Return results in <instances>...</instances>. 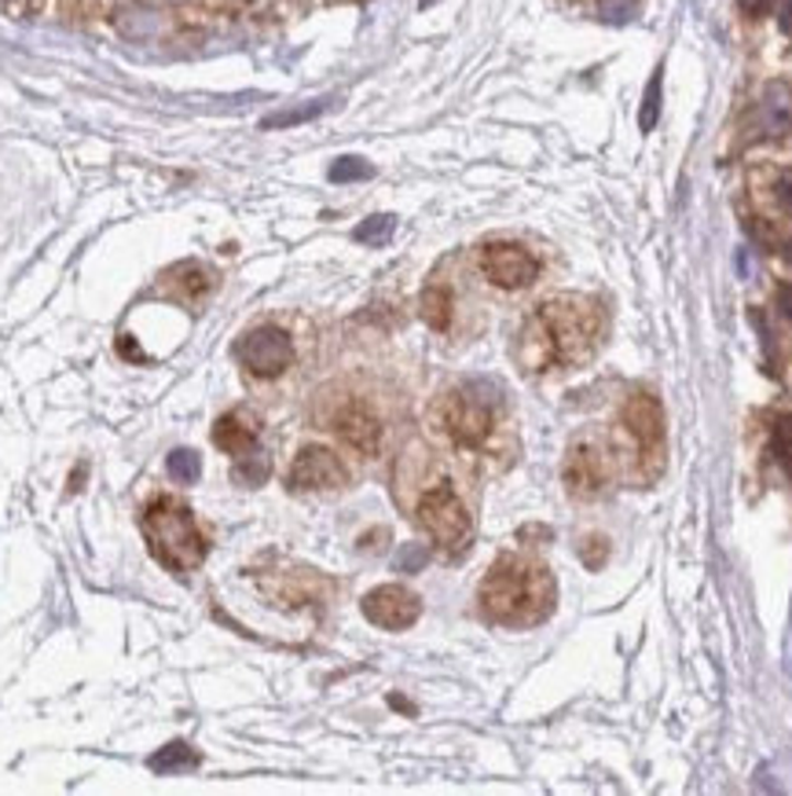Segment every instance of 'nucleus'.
<instances>
[{
	"instance_id": "obj_1",
	"label": "nucleus",
	"mask_w": 792,
	"mask_h": 796,
	"mask_svg": "<svg viewBox=\"0 0 792 796\" xmlns=\"http://www.w3.org/2000/svg\"><path fill=\"white\" fill-rule=\"evenodd\" d=\"M598 334L601 312L595 301L579 294H562L543 301L525 320L514 356L532 375L551 372V367H573L595 353Z\"/></svg>"
},
{
	"instance_id": "obj_2",
	"label": "nucleus",
	"mask_w": 792,
	"mask_h": 796,
	"mask_svg": "<svg viewBox=\"0 0 792 796\" xmlns=\"http://www.w3.org/2000/svg\"><path fill=\"white\" fill-rule=\"evenodd\" d=\"M481 610L507 627L540 624L554 610V577L540 562L503 555L481 580Z\"/></svg>"
},
{
	"instance_id": "obj_3",
	"label": "nucleus",
	"mask_w": 792,
	"mask_h": 796,
	"mask_svg": "<svg viewBox=\"0 0 792 796\" xmlns=\"http://www.w3.org/2000/svg\"><path fill=\"white\" fill-rule=\"evenodd\" d=\"M143 540L151 555L176 577H192L206 558V536L198 529L192 507L173 496H154L143 507Z\"/></svg>"
},
{
	"instance_id": "obj_4",
	"label": "nucleus",
	"mask_w": 792,
	"mask_h": 796,
	"mask_svg": "<svg viewBox=\"0 0 792 796\" xmlns=\"http://www.w3.org/2000/svg\"><path fill=\"white\" fill-rule=\"evenodd\" d=\"M496 411H499L496 394H485L481 383H470V386L448 389V394L437 400V408H433V422H437V430L448 437L455 448H463V452H477V448H485L488 441H492Z\"/></svg>"
},
{
	"instance_id": "obj_5",
	"label": "nucleus",
	"mask_w": 792,
	"mask_h": 796,
	"mask_svg": "<svg viewBox=\"0 0 792 796\" xmlns=\"http://www.w3.org/2000/svg\"><path fill=\"white\" fill-rule=\"evenodd\" d=\"M415 521L430 533V540L441 547L444 555H463L470 547L474 536V518L466 510V503L459 499L448 481H437L433 488H426L419 496Z\"/></svg>"
},
{
	"instance_id": "obj_6",
	"label": "nucleus",
	"mask_w": 792,
	"mask_h": 796,
	"mask_svg": "<svg viewBox=\"0 0 792 796\" xmlns=\"http://www.w3.org/2000/svg\"><path fill=\"white\" fill-rule=\"evenodd\" d=\"M236 356H239V364L247 367L250 375L275 378V375H283L290 364H294V342L286 338V331H279V327H272V323H264V327H253L250 334H242Z\"/></svg>"
},
{
	"instance_id": "obj_7",
	"label": "nucleus",
	"mask_w": 792,
	"mask_h": 796,
	"mask_svg": "<svg viewBox=\"0 0 792 796\" xmlns=\"http://www.w3.org/2000/svg\"><path fill=\"white\" fill-rule=\"evenodd\" d=\"M481 276L499 290H521L540 276V265L518 243H488L481 250Z\"/></svg>"
},
{
	"instance_id": "obj_8",
	"label": "nucleus",
	"mask_w": 792,
	"mask_h": 796,
	"mask_svg": "<svg viewBox=\"0 0 792 796\" xmlns=\"http://www.w3.org/2000/svg\"><path fill=\"white\" fill-rule=\"evenodd\" d=\"M419 613H422L419 595H411L400 584H382L364 595V616L371 624L386 627V632H404V627L419 621Z\"/></svg>"
},
{
	"instance_id": "obj_9",
	"label": "nucleus",
	"mask_w": 792,
	"mask_h": 796,
	"mask_svg": "<svg viewBox=\"0 0 792 796\" xmlns=\"http://www.w3.org/2000/svg\"><path fill=\"white\" fill-rule=\"evenodd\" d=\"M620 419H623V430H628V437L639 444V452L645 459L661 455V448H664V411H661V404H657V397H650V394L628 397Z\"/></svg>"
},
{
	"instance_id": "obj_10",
	"label": "nucleus",
	"mask_w": 792,
	"mask_h": 796,
	"mask_svg": "<svg viewBox=\"0 0 792 796\" xmlns=\"http://www.w3.org/2000/svg\"><path fill=\"white\" fill-rule=\"evenodd\" d=\"M562 477H565V485H568L573 496H579V499L598 496V492L606 488V481H609L606 455H601L590 441H576L573 448H568V455H565Z\"/></svg>"
},
{
	"instance_id": "obj_11",
	"label": "nucleus",
	"mask_w": 792,
	"mask_h": 796,
	"mask_svg": "<svg viewBox=\"0 0 792 796\" xmlns=\"http://www.w3.org/2000/svg\"><path fill=\"white\" fill-rule=\"evenodd\" d=\"M349 474H345L341 459L327 452V448H305L294 466H290V488L297 492H327V488H341Z\"/></svg>"
},
{
	"instance_id": "obj_12",
	"label": "nucleus",
	"mask_w": 792,
	"mask_h": 796,
	"mask_svg": "<svg viewBox=\"0 0 792 796\" xmlns=\"http://www.w3.org/2000/svg\"><path fill=\"white\" fill-rule=\"evenodd\" d=\"M334 430L360 455H378V448H382V422H378V415L367 408V404H356V400L345 404V408L334 415Z\"/></svg>"
},
{
	"instance_id": "obj_13",
	"label": "nucleus",
	"mask_w": 792,
	"mask_h": 796,
	"mask_svg": "<svg viewBox=\"0 0 792 796\" xmlns=\"http://www.w3.org/2000/svg\"><path fill=\"white\" fill-rule=\"evenodd\" d=\"M258 437H261V419L250 408H236V411L220 415L214 426V444L236 459L253 452V448H258Z\"/></svg>"
},
{
	"instance_id": "obj_14",
	"label": "nucleus",
	"mask_w": 792,
	"mask_h": 796,
	"mask_svg": "<svg viewBox=\"0 0 792 796\" xmlns=\"http://www.w3.org/2000/svg\"><path fill=\"white\" fill-rule=\"evenodd\" d=\"M214 272H209L206 265H195V261H184L165 272V290H170L173 298L187 301V305H195V301H203L209 290H214Z\"/></svg>"
},
{
	"instance_id": "obj_15",
	"label": "nucleus",
	"mask_w": 792,
	"mask_h": 796,
	"mask_svg": "<svg viewBox=\"0 0 792 796\" xmlns=\"http://www.w3.org/2000/svg\"><path fill=\"white\" fill-rule=\"evenodd\" d=\"M792 129V88L774 82L763 88L760 99V132L763 137H785Z\"/></svg>"
},
{
	"instance_id": "obj_16",
	"label": "nucleus",
	"mask_w": 792,
	"mask_h": 796,
	"mask_svg": "<svg viewBox=\"0 0 792 796\" xmlns=\"http://www.w3.org/2000/svg\"><path fill=\"white\" fill-rule=\"evenodd\" d=\"M452 294L444 287H426L422 290V298H419V312H422V320L430 323L433 331H448L452 327Z\"/></svg>"
},
{
	"instance_id": "obj_17",
	"label": "nucleus",
	"mask_w": 792,
	"mask_h": 796,
	"mask_svg": "<svg viewBox=\"0 0 792 796\" xmlns=\"http://www.w3.org/2000/svg\"><path fill=\"white\" fill-rule=\"evenodd\" d=\"M187 767H198V753L195 749H187L184 742H173L159 749V753L151 756V771H187Z\"/></svg>"
},
{
	"instance_id": "obj_18",
	"label": "nucleus",
	"mask_w": 792,
	"mask_h": 796,
	"mask_svg": "<svg viewBox=\"0 0 792 796\" xmlns=\"http://www.w3.org/2000/svg\"><path fill=\"white\" fill-rule=\"evenodd\" d=\"M268 474H272V463H268V455L258 452V448L236 459V481H239V485H250V488L264 485Z\"/></svg>"
},
{
	"instance_id": "obj_19",
	"label": "nucleus",
	"mask_w": 792,
	"mask_h": 796,
	"mask_svg": "<svg viewBox=\"0 0 792 796\" xmlns=\"http://www.w3.org/2000/svg\"><path fill=\"white\" fill-rule=\"evenodd\" d=\"M165 466H170V477L176 481V485H195L198 474H203V463H198V455L187 452V448L173 452L170 459H165Z\"/></svg>"
},
{
	"instance_id": "obj_20",
	"label": "nucleus",
	"mask_w": 792,
	"mask_h": 796,
	"mask_svg": "<svg viewBox=\"0 0 792 796\" xmlns=\"http://www.w3.org/2000/svg\"><path fill=\"white\" fill-rule=\"evenodd\" d=\"M661 85H664L661 71H653L650 88H645V99H642V110H639V126H642V132H650V129L657 126V118H661Z\"/></svg>"
},
{
	"instance_id": "obj_21",
	"label": "nucleus",
	"mask_w": 792,
	"mask_h": 796,
	"mask_svg": "<svg viewBox=\"0 0 792 796\" xmlns=\"http://www.w3.org/2000/svg\"><path fill=\"white\" fill-rule=\"evenodd\" d=\"M393 228H397V220L389 217V213H378V217H367L360 228L352 232V239L356 243H386L389 235H393Z\"/></svg>"
},
{
	"instance_id": "obj_22",
	"label": "nucleus",
	"mask_w": 792,
	"mask_h": 796,
	"mask_svg": "<svg viewBox=\"0 0 792 796\" xmlns=\"http://www.w3.org/2000/svg\"><path fill=\"white\" fill-rule=\"evenodd\" d=\"M323 110H327V104H305V107H297V110H283V115H272V118H264V129H283V126H301V121H308V118H319Z\"/></svg>"
},
{
	"instance_id": "obj_23",
	"label": "nucleus",
	"mask_w": 792,
	"mask_h": 796,
	"mask_svg": "<svg viewBox=\"0 0 792 796\" xmlns=\"http://www.w3.org/2000/svg\"><path fill=\"white\" fill-rule=\"evenodd\" d=\"M375 170L364 159H338L330 165V181L334 184H349V181H367Z\"/></svg>"
},
{
	"instance_id": "obj_24",
	"label": "nucleus",
	"mask_w": 792,
	"mask_h": 796,
	"mask_svg": "<svg viewBox=\"0 0 792 796\" xmlns=\"http://www.w3.org/2000/svg\"><path fill=\"white\" fill-rule=\"evenodd\" d=\"M774 455L785 474L792 477V419H782L774 426Z\"/></svg>"
},
{
	"instance_id": "obj_25",
	"label": "nucleus",
	"mask_w": 792,
	"mask_h": 796,
	"mask_svg": "<svg viewBox=\"0 0 792 796\" xmlns=\"http://www.w3.org/2000/svg\"><path fill=\"white\" fill-rule=\"evenodd\" d=\"M598 11L606 22H628L639 11V0H598Z\"/></svg>"
},
{
	"instance_id": "obj_26",
	"label": "nucleus",
	"mask_w": 792,
	"mask_h": 796,
	"mask_svg": "<svg viewBox=\"0 0 792 796\" xmlns=\"http://www.w3.org/2000/svg\"><path fill=\"white\" fill-rule=\"evenodd\" d=\"M430 562V551L422 544H408L404 551H400V558H397V569L400 573H419L422 566Z\"/></svg>"
},
{
	"instance_id": "obj_27",
	"label": "nucleus",
	"mask_w": 792,
	"mask_h": 796,
	"mask_svg": "<svg viewBox=\"0 0 792 796\" xmlns=\"http://www.w3.org/2000/svg\"><path fill=\"white\" fill-rule=\"evenodd\" d=\"M774 202L782 206L785 213H792V173H778L774 181Z\"/></svg>"
},
{
	"instance_id": "obj_28",
	"label": "nucleus",
	"mask_w": 792,
	"mask_h": 796,
	"mask_svg": "<svg viewBox=\"0 0 792 796\" xmlns=\"http://www.w3.org/2000/svg\"><path fill=\"white\" fill-rule=\"evenodd\" d=\"M4 4H8L11 11H19V15H37L44 0H4Z\"/></svg>"
},
{
	"instance_id": "obj_29",
	"label": "nucleus",
	"mask_w": 792,
	"mask_h": 796,
	"mask_svg": "<svg viewBox=\"0 0 792 796\" xmlns=\"http://www.w3.org/2000/svg\"><path fill=\"white\" fill-rule=\"evenodd\" d=\"M745 15H763L767 8H771V0H738Z\"/></svg>"
},
{
	"instance_id": "obj_30",
	"label": "nucleus",
	"mask_w": 792,
	"mask_h": 796,
	"mask_svg": "<svg viewBox=\"0 0 792 796\" xmlns=\"http://www.w3.org/2000/svg\"><path fill=\"white\" fill-rule=\"evenodd\" d=\"M778 309H782L785 316L792 320V287H782V290H778Z\"/></svg>"
},
{
	"instance_id": "obj_31",
	"label": "nucleus",
	"mask_w": 792,
	"mask_h": 796,
	"mask_svg": "<svg viewBox=\"0 0 792 796\" xmlns=\"http://www.w3.org/2000/svg\"><path fill=\"white\" fill-rule=\"evenodd\" d=\"M785 261L792 265V239H789V246H785Z\"/></svg>"
}]
</instances>
